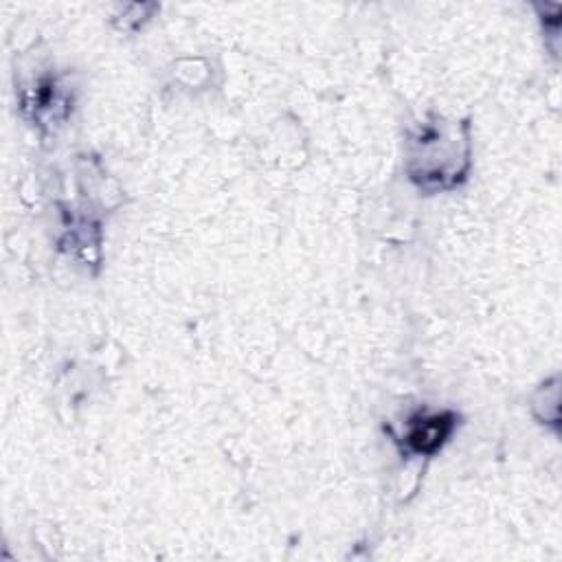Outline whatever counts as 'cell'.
Segmentation results:
<instances>
[{
  "mask_svg": "<svg viewBox=\"0 0 562 562\" xmlns=\"http://www.w3.org/2000/svg\"><path fill=\"white\" fill-rule=\"evenodd\" d=\"M454 422L457 417L452 413H419L408 419L404 430V443L415 454H432L452 435Z\"/></svg>",
  "mask_w": 562,
  "mask_h": 562,
  "instance_id": "2",
  "label": "cell"
},
{
  "mask_svg": "<svg viewBox=\"0 0 562 562\" xmlns=\"http://www.w3.org/2000/svg\"><path fill=\"white\" fill-rule=\"evenodd\" d=\"M470 167V136L465 123L432 116L419 123L406 140V171L426 191L450 189Z\"/></svg>",
  "mask_w": 562,
  "mask_h": 562,
  "instance_id": "1",
  "label": "cell"
}]
</instances>
